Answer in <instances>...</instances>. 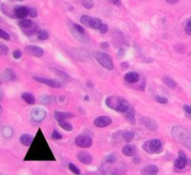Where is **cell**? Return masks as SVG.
Wrapping results in <instances>:
<instances>
[{
	"label": "cell",
	"mask_w": 191,
	"mask_h": 175,
	"mask_svg": "<svg viewBox=\"0 0 191 175\" xmlns=\"http://www.w3.org/2000/svg\"><path fill=\"white\" fill-rule=\"evenodd\" d=\"M25 160H37V161H54L55 157L49 144L42 133L41 129H38L36 136L34 138L33 144L30 146Z\"/></svg>",
	"instance_id": "6da1fadb"
},
{
	"label": "cell",
	"mask_w": 191,
	"mask_h": 175,
	"mask_svg": "<svg viewBox=\"0 0 191 175\" xmlns=\"http://www.w3.org/2000/svg\"><path fill=\"white\" fill-rule=\"evenodd\" d=\"M172 138L184 145L187 149L191 151V133L181 126H173L171 130Z\"/></svg>",
	"instance_id": "7a4b0ae2"
},
{
	"label": "cell",
	"mask_w": 191,
	"mask_h": 175,
	"mask_svg": "<svg viewBox=\"0 0 191 175\" xmlns=\"http://www.w3.org/2000/svg\"><path fill=\"white\" fill-rule=\"evenodd\" d=\"M106 104L108 108L119 113H126L131 107L128 101L122 97H117L115 95L107 97L106 99Z\"/></svg>",
	"instance_id": "3957f363"
},
{
	"label": "cell",
	"mask_w": 191,
	"mask_h": 175,
	"mask_svg": "<svg viewBox=\"0 0 191 175\" xmlns=\"http://www.w3.org/2000/svg\"><path fill=\"white\" fill-rule=\"evenodd\" d=\"M94 57L97 60V62L106 69L107 70H113L114 69V62L111 58V56L106 52L103 51H96L94 52Z\"/></svg>",
	"instance_id": "277c9868"
},
{
	"label": "cell",
	"mask_w": 191,
	"mask_h": 175,
	"mask_svg": "<svg viewBox=\"0 0 191 175\" xmlns=\"http://www.w3.org/2000/svg\"><path fill=\"white\" fill-rule=\"evenodd\" d=\"M143 149L149 154H157L161 152L163 149L162 143L159 139H152L150 141H146L143 145Z\"/></svg>",
	"instance_id": "5b68a950"
},
{
	"label": "cell",
	"mask_w": 191,
	"mask_h": 175,
	"mask_svg": "<svg viewBox=\"0 0 191 175\" xmlns=\"http://www.w3.org/2000/svg\"><path fill=\"white\" fill-rule=\"evenodd\" d=\"M69 25V29L71 31V33L73 34V36L79 39V41L81 42H88V37L86 36V32L85 30L83 29V27H81L79 25H77V24H71V23H68Z\"/></svg>",
	"instance_id": "8992f818"
},
{
	"label": "cell",
	"mask_w": 191,
	"mask_h": 175,
	"mask_svg": "<svg viewBox=\"0 0 191 175\" xmlns=\"http://www.w3.org/2000/svg\"><path fill=\"white\" fill-rule=\"evenodd\" d=\"M19 25H20L21 30L23 31V33L26 36H32V35L35 34L37 31L36 25L33 21L28 20V19H24V20L20 21Z\"/></svg>",
	"instance_id": "52a82bcc"
},
{
	"label": "cell",
	"mask_w": 191,
	"mask_h": 175,
	"mask_svg": "<svg viewBox=\"0 0 191 175\" xmlns=\"http://www.w3.org/2000/svg\"><path fill=\"white\" fill-rule=\"evenodd\" d=\"M75 144L77 146L81 148H90L92 145V140L86 134H80L75 139Z\"/></svg>",
	"instance_id": "ba28073f"
},
{
	"label": "cell",
	"mask_w": 191,
	"mask_h": 175,
	"mask_svg": "<svg viewBox=\"0 0 191 175\" xmlns=\"http://www.w3.org/2000/svg\"><path fill=\"white\" fill-rule=\"evenodd\" d=\"M188 164V159L183 151L178 152V157L174 160L173 166L176 170H183Z\"/></svg>",
	"instance_id": "9c48e42d"
},
{
	"label": "cell",
	"mask_w": 191,
	"mask_h": 175,
	"mask_svg": "<svg viewBox=\"0 0 191 175\" xmlns=\"http://www.w3.org/2000/svg\"><path fill=\"white\" fill-rule=\"evenodd\" d=\"M33 79L35 81L38 82V83L47 85V86L54 88V89H60L63 86L61 82L53 80V79H50V78H43V77H40V76H33Z\"/></svg>",
	"instance_id": "30bf717a"
},
{
	"label": "cell",
	"mask_w": 191,
	"mask_h": 175,
	"mask_svg": "<svg viewBox=\"0 0 191 175\" xmlns=\"http://www.w3.org/2000/svg\"><path fill=\"white\" fill-rule=\"evenodd\" d=\"M47 117V112L40 108V107H36V108H34L31 112V118L35 122H41L43 121Z\"/></svg>",
	"instance_id": "8fae6325"
},
{
	"label": "cell",
	"mask_w": 191,
	"mask_h": 175,
	"mask_svg": "<svg viewBox=\"0 0 191 175\" xmlns=\"http://www.w3.org/2000/svg\"><path fill=\"white\" fill-rule=\"evenodd\" d=\"M93 124L97 128H106L112 124V119L108 116H100L94 119Z\"/></svg>",
	"instance_id": "7c38bea8"
},
{
	"label": "cell",
	"mask_w": 191,
	"mask_h": 175,
	"mask_svg": "<svg viewBox=\"0 0 191 175\" xmlns=\"http://www.w3.org/2000/svg\"><path fill=\"white\" fill-rule=\"evenodd\" d=\"M141 122L142 124L145 126L147 129L149 130H152V131H155L158 129L159 125H158V122L153 119V118H146V117H144L142 118L141 119Z\"/></svg>",
	"instance_id": "4fadbf2b"
},
{
	"label": "cell",
	"mask_w": 191,
	"mask_h": 175,
	"mask_svg": "<svg viewBox=\"0 0 191 175\" xmlns=\"http://www.w3.org/2000/svg\"><path fill=\"white\" fill-rule=\"evenodd\" d=\"M25 50L29 55H32V56H35V57H37V58H40V57H42L44 55V50H42L40 47H37V46H33V45L26 46Z\"/></svg>",
	"instance_id": "5bb4252c"
},
{
	"label": "cell",
	"mask_w": 191,
	"mask_h": 175,
	"mask_svg": "<svg viewBox=\"0 0 191 175\" xmlns=\"http://www.w3.org/2000/svg\"><path fill=\"white\" fill-rule=\"evenodd\" d=\"M77 157H78L79 161L84 165H90L92 162V156H90V154H89L88 152H85V151L79 152Z\"/></svg>",
	"instance_id": "9a60e30c"
},
{
	"label": "cell",
	"mask_w": 191,
	"mask_h": 175,
	"mask_svg": "<svg viewBox=\"0 0 191 175\" xmlns=\"http://www.w3.org/2000/svg\"><path fill=\"white\" fill-rule=\"evenodd\" d=\"M75 116L74 114L70 112H61V111H55L54 112V118L58 121H66L67 119L73 118Z\"/></svg>",
	"instance_id": "2e32d148"
},
{
	"label": "cell",
	"mask_w": 191,
	"mask_h": 175,
	"mask_svg": "<svg viewBox=\"0 0 191 175\" xmlns=\"http://www.w3.org/2000/svg\"><path fill=\"white\" fill-rule=\"evenodd\" d=\"M28 15V8L25 6H19L16 7L14 9V17L17 19L24 20L27 17Z\"/></svg>",
	"instance_id": "e0dca14e"
},
{
	"label": "cell",
	"mask_w": 191,
	"mask_h": 175,
	"mask_svg": "<svg viewBox=\"0 0 191 175\" xmlns=\"http://www.w3.org/2000/svg\"><path fill=\"white\" fill-rule=\"evenodd\" d=\"M159 172V168L156 165H147L142 169V175H157Z\"/></svg>",
	"instance_id": "ac0fdd59"
},
{
	"label": "cell",
	"mask_w": 191,
	"mask_h": 175,
	"mask_svg": "<svg viewBox=\"0 0 191 175\" xmlns=\"http://www.w3.org/2000/svg\"><path fill=\"white\" fill-rule=\"evenodd\" d=\"M122 154L126 156H134L137 155V148L135 145H127L122 148Z\"/></svg>",
	"instance_id": "d6986e66"
},
{
	"label": "cell",
	"mask_w": 191,
	"mask_h": 175,
	"mask_svg": "<svg viewBox=\"0 0 191 175\" xmlns=\"http://www.w3.org/2000/svg\"><path fill=\"white\" fill-rule=\"evenodd\" d=\"M124 79L129 84H135L137 82H139L140 75L138 73H135V72H129L124 75Z\"/></svg>",
	"instance_id": "ffe728a7"
},
{
	"label": "cell",
	"mask_w": 191,
	"mask_h": 175,
	"mask_svg": "<svg viewBox=\"0 0 191 175\" xmlns=\"http://www.w3.org/2000/svg\"><path fill=\"white\" fill-rule=\"evenodd\" d=\"M124 118L129 123H131L133 125H135L136 120H135V118H134V108L130 107L129 110L126 113H124Z\"/></svg>",
	"instance_id": "44dd1931"
},
{
	"label": "cell",
	"mask_w": 191,
	"mask_h": 175,
	"mask_svg": "<svg viewBox=\"0 0 191 175\" xmlns=\"http://www.w3.org/2000/svg\"><path fill=\"white\" fill-rule=\"evenodd\" d=\"M33 141H34V137L30 134H23L21 137H20V142L23 145L25 146H31V145L33 144Z\"/></svg>",
	"instance_id": "7402d4cb"
},
{
	"label": "cell",
	"mask_w": 191,
	"mask_h": 175,
	"mask_svg": "<svg viewBox=\"0 0 191 175\" xmlns=\"http://www.w3.org/2000/svg\"><path fill=\"white\" fill-rule=\"evenodd\" d=\"M39 102L42 104H51L55 101V97L53 95H47V94H43L39 97Z\"/></svg>",
	"instance_id": "603a6c76"
},
{
	"label": "cell",
	"mask_w": 191,
	"mask_h": 175,
	"mask_svg": "<svg viewBox=\"0 0 191 175\" xmlns=\"http://www.w3.org/2000/svg\"><path fill=\"white\" fill-rule=\"evenodd\" d=\"M162 80H163L164 84H165L168 88H170V89H172V90L176 89L177 83H176L172 78H171V77H169V76H164Z\"/></svg>",
	"instance_id": "cb8c5ba5"
},
{
	"label": "cell",
	"mask_w": 191,
	"mask_h": 175,
	"mask_svg": "<svg viewBox=\"0 0 191 175\" xmlns=\"http://www.w3.org/2000/svg\"><path fill=\"white\" fill-rule=\"evenodd\" d=\"M22 99L28 104H35V98L34 97V95L31 93H28V92H24L22 94Z\"/></svg>",
	"instance_id": "d4e9b609"
},
{
	"label": "cell",
	"mask_w": 191,
	"mask_h": 175,
	"mask_svg": "<svg viewBox=\"0 0 191 175\" xmlns=\"http://www.w3.org/2000/svg\"><path fill=\"white\" fill-rule=\"evenodd\" d=\"M3 77L5 80L7 81H14L16 79V75L14 74V72L10 69H6L4 74H3Z\"/></svg>",
	"instance_id": "484cf974"
},
{
	"label": "cell",
	"mask_w": 191,
	"mask_h": 175,
	"mask_svg": "<svg viewBox=\"0 0 191 175\" xmlns=\"http://www.w3.org/2000/svg\"><path fill=\"white\" fill-rule=\"evenodd\" d=\"M1 9H2V11H3V13H5L6 15L9 16V17H11V18H15V17H14V9H15V8H10L8 6H7V5H5V4H2V5H1Z\"/></svg>",
	"instance_id": "4316f807"
},
{
	"label": "cell",
	"mask_w": 191,
	"mask_h": 175,
	"mask_svg": "<svg viewBox=\"0 0 191 175\" xmlns=\"http://www.w3.org/2000/svg\"><path fill=\"white\" fill-rule=\"evenodd\" d=\"M92 21H93V18H91L88 15H82L80 17V22L82 25H84L87 27H90V28H91Z\"/></svg>",
	"instance_id": "83f0119b"
},
{
	"label": "cell",
	"mask_w": 191,
	"mask_h": 175,
	"mask_svg": "<svg viewBox=\"0 0 191 175\" xmlns=\"http://www.w3.org/2000/svg\"><path fill=\"white\" fill-rule=\"evenodd\" d=\"M36 36H37V38L39 39V40H47V39H49V37H50V35H49V32L48 31H46V30H39L38 32H37V34H36Z\"/></svg>",
	"instance_id": "f1b7e54d"
},
{
	"label": "cell",
	"mask_w": 191,
	"mask_h": 175,
	"mask_svg": "<svg viewBox=\"0 0 191 175\" xmlns=\"http://www.w3.org/2000/svg\"><path fill=\"white\" fill-rule=\"evenodd\" d=\"M134 136H135L134 132V131H131V130L125 131V132H123V134H122V138H123L126 142H132V141L134 139Z\"/></svg>",
	"instance_id": "f546056e"
},
{
	"label": "cell",
	"mask_w": 191,
	"mask_h": 175,
	"mask_svg": "<svg viewBox=\"0 0 191 175\" xmlns=\"http://www.w3.org/2000/svg\"><path fill=\"white\" fill-rule=\"evenodd\" d=\"M2 135H3L5 138H7V139L12 137V135H13V130H12V129L9 128V127H4V128L2 129Z\"/></svg>",
	"instance_id": "4dcf8cb0"
},
{
	"label": "cell",
	"mask_w": 191,
	"mask_h": 175,
	"mask_svg": "<svg viewBox=\"0 0 191 175\" xmlns=\"http://www.w3.org/2000/svg\"><path fill=\"white\" fill-rule=\"evenodd\" d=\"M59 123V126L63 129H64V130H66V131H72L73 130V126L71 125V123H69V122H67V121H60V122H58Z\"/></svg>",
	"instance_id": "1f68e13d"
},
{
	"label": "cell",
	"mask_w": 191,
	"mask_h": 175,
	"mask_svg": "<svg viewBox=\"0 0 191 175\" xmlns=\"http://www.w3.org/2000/svg\"><path fill=\"white\" fill-rule=\"evenodd\" d=\"M68 169L70 170V172H73L74 174L76 175H80L81 174V172H80V170L75 165V164H73V163H69V165H68Z\"/></svg>",
	"instance_id": "d6a6232c"
},
{
	"label": "cell",
	"mask_w": 191,
	"mask_h": 175,
	"mask_svg": "<svg viewBox=\"0 0 191 175\" xmlns=\"http://www.w3.org/2000/svg\"><path fill=\"white\" fill-rule=\"evenodd\" d=\"M103 25L101 19L99 18H93V21H92V25H91V28L92 29H98L101 27V25Z\"/></svg>",
	"instance_id": "836d02e7"
},
{
	"label": "cell",
	"mask_w": 191,
	"mask_h": 175,
	"mask_svg": "<svg viewBox=\"0 0 191 175\" xmlns=\"http://www.w3.org/2000/svg\"><path fill=\"white\" fill-rule=\"evenodd\" d=\"M0 38H2V39H4V40H7V41L10 40L9 35H8L6 31H4L3 29H1V28H0Z\"/></svg>",
	"instance_id": "e575fe53"
},
{
	"label": "cell",
	"mask_w": 191,
	"mask_h": 175,
	"mask_svg": "<svg viewBox=\"0 0 191 175\" xmlns=\"http://www.w3.org/2000/svg\"><path fill=\"white\" fill-rule=\"evenodd\" d=\"M106 161L107 163H109V164H114V163L117 161V156H116L115 155H113V154L108 155V156L106 157Z\"/></svg>",
	"instance_id": "d590c367"
},
{
	"label": "cell",
	"mask_w": 191,
	"mask_h": 175,
	"mask_svg": "<svg viewBox=\"0 0 191 175\" xmlns=\"http://www.w3.org/2000/svg\"><path fill=\"white\" fill-rule=\"evenodd\" d=\"M52 70L55 72V74L58 75H60V76H62V77H63V78H68V79H70V77H69V75H67L65 72H63V71H61V70H58V69H55V68H52Z\"/></svg>",
	"instance_id": "8d00e7d4"
},
{
	"label": "cell",
	"mask_w": 191,
	"mask_h": 175,
	"mask_svg": "<svg viewBox=\"0 0 191 175\" xmlns=\"http://www.w3.org/2000/svg\"><path fill=\"white\" fill-rule=\"evenodd\" d=\"M8 53V48L0 42V55H7Z\"/></svg>",
	"instance_id": "74e56055"
},
{
	"label": "cell",
	"mask_w": 191,
	"mask_h": 175,
	"mask_svg": "<svg viewBox=\"0 0 191 175\" xmlns=\"http://www.w3.org/2000/svg\"><path fill=\"white\" fill-rule=\"evenodd\" d=\"M28 15L31 18H35L37 16V10L35 8H28Z\"/></svg>",
	"instance_id": "f35d334b"
},
{
	"label": "cell",
	"mask_w": 191,
	"mask_h": 175,
	"mask_svg": "<svg viewBox=\"0 0 191 175\" xmlns=\"http://www.w3.org/2000/svg\"><path fill=\"white\" fill-rule=\"evenodd\" d=\"M52 138L53 140H55V141H59V140H62V139H63V135H62L60 132H58L57 130H53V132H52Z\"/></svg>",
	"instance_id": "ab89813d"
},
{
	"label": "cell",
	"mask_w": 191,
	"mask_h": 175,
	"mask_svg": "<svg viewBox=\"0 0 191 175\" xmlns=\"http://www.w3.org/2000/svg\"><path fill=\"white\" fill-rule=\"evenodd\" d=\"M155 100L157 101V102L161 103V104H163V103H167V102H168V99H167L166 97L161 96V95H157V96L155 97Z\"/></svg>",
	"instance_id": "60d3db41"
},
{
	"label": "cell",
	"mask_w": 191,
	"mask_h": 175,
	"mask_svg": "<svg viewBox=\"0 0 191 175\" xmlns=\"http://www.w3.org/2000/svg\"><path fill=\"white\" fill-rule=\"evenodd\" d=\"M110 174L111 175H124L125 172H122L121 170H118V169H114L113 171L110 172Z\"/></svg>",
	"instance_id": "b9f144b4"
},
{
	"label": "cell",
	"mask_w": 191,
	"mask_h": 175,
	"mask_svg": "<svg viewBox=\"0 0 191 175\" xmlns=\"http://www.w3.org/2000/svg\"><path fill=\"white\" fill-rule=\"evenodd\" d=\"M99 31H100L101 34H106L107 31H108V26H107V25L103 24V25H101V27L99 28Z\"/></svg>",
	"instance_id": "7bdbcfd3"
},
{
	"label": "cell",
	"mask_w": 191,
	"mask_h": 175,
	"mask_svg": "<svg viewBox=\"0 0 191 175\" xmlns=\"http://www.w3.org/2000/svg\"><path fill=\"white\" fill-rule=\"evenodd\" d=\"M22 57V51L20 50H15L13 51V58L16 60H19Z\"/></svg>",
	"instance_id": "ee69618b"
},
{
	"label": "cell",
	"mask_w": 191,
	"mask_h": 175,
	"mask_svg": "<svg viewBox=\"0 0 191 175\" xmlns=\"http://www.w3.org/2000/svg\"><path fill=\"white\" fill-rule=\"evenodd\" d=\"M185 31H186V34L188 35V36H191V21L188 22L187 25H186V28H185Z\"/></svg>",
	"instance_id": "f6af8a7d"
},
{
	"label": "cell",
	"mask_w": 191,
	"mask_h": 175,
	"mask_svg": "<svg viewBox=\"0 0 191 175\" xmlns=\"http://www.w3.org/2000/svg\"><path fill=\"white\" fill-rule=\"evenodd\" d=\"M133 162H134V164H135V165H139L140 162H141V158H140V156H134L133 157Z\"/></svg>",
	"instance_id": "bcb514c9"
},
{
	"label": "cell",
	"mask_w": 191,
	"mask_h": 175,
	"mask_svg": "<svg viewBox=\"0 0 191 175\" xmlns=\"http://www.w3.org/2000/svg\"><path fill=\"white\" fill-rule=\"evenodd\" d=\"M183 107H184V110H185V112H186L187 114L191 115V106L190 105H188V104H185Z\"/></svg>",
	"instance_id": "7dc6e473"
},
{
	"label": "cell",
	"mask_w": 191,
	"mask_h": 175,
	"mask_svg": "<svg viewBox=\"0 0 191 175\" xmlns=\"http://www.w3.org/2000/svg\"><path fill=\"white\" fill-rule=\"evenodd\" d=\"M83 6L86 8H92V4L90 3V2H88V1H83Z\"/></svg>",
	"instance_id": "c3c4849f"
},
{
	"label": "cell",
	"mask_w": 191,
	"mask_h": 175,
	"mask_svg": "<svg viewBox=\"0 0 191 175\" xmlns=\"http://www.w3.org/2000/svg\"><path fill=\"white\" fill-rule=\"evenodd\" d=\"M125 55V50L124 49H119V50H118V52H117V56L119 57V58H122L123 56Z\"/></svg>",
	"instance_id": "681fc988"
},
{
	"label": "cell",
	"mask_w": 191,
	"mask_h": 175,
	"mask_svg": "<svg viewBox=\"0 0 191 175\" xmlns=\"http://www.w3.org/2000/svg\"><path fill=\"white\" fill-rule=\"evenodd\" d=\"M101 48L104 49V50H108L109 49V44L107 42H103L101 44Z\"/></svg>",
	"instance_id": "f907efd6"
},
{
	"label": "cell",
	"mask_w": 191,
	"mask_h": 175,
	"mask_svg": "<svg viewBox=\"0 0 191 175\" xmlns=\"http://www.w3.org/2000/svg\"><path fill=\"white\" fill-rule=\"evenodd\" d=\"M120 66H121V68H122L123 70H126V69H128V68H129V63H126V62L121 63Z\"/></svg>",
	"instance_id": "816d5d0a"
},
{
	"label": "cell",
	"mask_w": 191,
	"mask_h": 175,
	"mask_svg": "<svg viewBox=\"0 0 191 175\" xmlns=\"http://www.w3.org/2000/svg\"><path fill=\"white\" fill-rule=\"evenodd\" d=\"M111 3H113L116 6H120L121 5V1L120 0H109Z\"/></svg>",
	"instance_id": "f5cc1de1"
},
{
	"label": "cell",
	"mask_w": 191,
	"mask_h": 175,
	"mask_svg": "<svg viewBox=\"0 0 191 175\" xmlns=\"http://www.w3.org/2000/svg\"><path fill=\"white\" fill-rule=\"evenodd\" d=\"M166 1H167V3H169V4H171V5H174V4L178 3L180 0H166Z\"/></svg>",
	"instance_id": "db71d44e"
},
{
	"label": "cell",
	"mask_w": 191,
	"mask_h": 175,
	"mask_svg": "<svg viewBox=\"0 0 191 175\" xmlns=\"http://www.w3.org/2000/svg\"><path fill=\"white\" fill-rule=\"evenodd\" d=\"M87 86H88V87L90 86V89H92V88H93V84H92L90 81H88V82H87Z\"/></svg>",
	"instance_id": "11a10c76"
},
{
	"label": "cell",
	"mask_w": 191,
	"mask_h": 175,
	"mask_svg": "<svg viewBox=\"0 0 191 175\" xmlns=\"http://www.w3.org/2000/svg\"><path fill=\"white\" fill-rule=\"evenodd\" d=\"M3 95H4V94H3V91H2V90H0V101L2 100V98H3Z\"/></svg>",
	"instance_id": "9f6ffc18"
},
{
	"label": "cell",
	"mask_w": 191,
	"mask_h": 175,
	"mask_svg": "<svg viewBox=\"0 0 191 175\" xmlns=\"http://www.w3.org/2000/svg\"><path fill=\"white\" fill-rule=\"evenodd\" d=\"M10 2H21V1H23V0H9Z\"/></svg>",
	"instance_id": "6f0895ef"
},
{
	"label": "cell",
	"mask_w": 191,
	"mask_h": 175,
	"mask_svg": "<svg viewBox=\"0 0 191 175\" xmlns=\"http://www.w3.org/2000/svg\"><path fill=\"white\" fill-rule=\"evenodd\" d=\"M84 99H85V101H89V100H90V97H89V96H88V95H86V96H85V98H84Z\"/></svg>",
	"instance_id": "680465c9"
},
{
	"label": "cell",
	"mask_w": 191,
	"mask_h": 175,
	"mask_svg": "<svg viewBox=\"0 0 191 175\" xmlns=\"http://www.w3.org/2000/svg\"><path fill=\"white\" fill-rule=\"evenodd\" d=\"M2 112H3V109H2V106L0 105V115L2 114Z\"/></svg>",
	"instance_id": "91938a15"
},
{
	"label": "cell",
	"mask_w": 191,
	"mask_h": 175,
	"mask_svg": "<svg viewBox=\"0 0 191 175\" xmlns=\"http://www.w3.org/2000/svg\"><path fill=\"white\" fill-rule=\"evenodd\" d=\"M188 164H190L191 165V160H188Z\"/></svg>",
	"instance_id": "94428289"
},
{
	"label": "cell",
	"mask_w": 191,
	"mask_h": 175,
	"mask_svg": "<svg viewBox=\"0 0 191 175\" xmlns=\"http://www.w3.org/2000/svg\"><path fill=\"white\" fill-rule=\"evenodd\" d=\"M0 84H2V81H1V80H0Z\"/></svg>",
	"instance_id": "6125c7cd"
}]
</instances>
